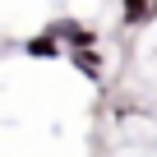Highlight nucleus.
Segmentation results:
<instances>
[{
	"label": "nucleus",
	"instance_id": "obj_1",
	"mask_svg": "<svg viewBox=\"0 0 157 157\" xmlns=\"http://www.w3.org/2000/svg\"><path fill=\"white\" fill-rule=\"evenodd\" d=\"M139 14H143V0H125V19H129V23H134V19H139Z\"/></svg>",
	"mask_w": 157,
	"mask_h": 157
}]
</instances>
